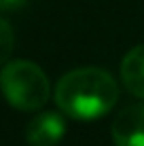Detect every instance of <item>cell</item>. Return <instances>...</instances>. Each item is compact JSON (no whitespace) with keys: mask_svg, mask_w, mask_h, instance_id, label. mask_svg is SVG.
<instances>
[{"mask_svg":"<svg viewBox=\"0 0 144 146\" xmlns=\"http://www.w3.org/2000/svg\"><path fill=\"white\" fill-rule=\"evenodd\" d=\"M0 91L13 108L34 112L44 106L51 95V83L40 66L34 62L17 59L4 64L0 72Z\"/></svg>","mask_w":144,"mask_h":146,"instance_id":"2","label":"cell"},{"mask_svg":"<svg viewBox=\"0 0 144 146\" xmlns=\"http://www.w3.org/2000/svg\"><path fill=\"white\" fill-rule=\"evenodd\" d=\"M68 125L59 112H40L26 125V142L30 146H57L66 138Z\"/></svg>","mask_w":144,"mask_h":146,"instance_id":"3","label":"cell"},{"mask_svg":"<svg viewBox=\"0 0 144 146\" xmlns=\"http://www.w3.org/2000/svg\"><path fill=\"white\" fill-rule=\"evenodd\" d=\"M121 78L127 91L144 100V44L133 47L121 62Z\"/></svg>","mask_w":144,"mask_h":146,"instance_id":"5","label":"cell"},{"mask_svg":"<svg viewBox=\"0 0 144 146\" xmlns=\"http://www.w3.org/2000/svg\"><path fill=\"white\" fill-rule=\"evenodd\" d=\"M13 44H15V34L13 28L9 26L7 19L0 17V66H4L9 59V55L13 51Z\"/></svg>","mask_w":144,"mask_h":146,"instance_id":"6","label":"cell"},{"mask_svg":"<svg viewBox=\"0 0 144 146\" xmlns=\"http://www.w3.org/2000/svg\"><path fill=\"white\" fill-rule=\"evenodd\" d=\"M115 146H144V104L125 106L110 127Z\"/></svg>","mask_w":144,"mask_h":146,"instance_id":"4","label":"cell"},{"mask_svg":"<svg viewBox=\"0 0 144 146\" xmlns=\"http://www.w3.org/2000/svg\"><path fill=\"white\" fill-rule=\"evenodd\" d=\"M117 80L102 68H78L64 74L55 87V104L74 121H98L115 108Z\"/></svg>","mask_w":144,"mask_h":146,"instance_id":"1","label":"cell"},{"mask_svg":"<svg viewBox=\"0 0 144 146\" xmlns=\"http://www.w3.org/2000/svg\"><path fill=\"white\" fill-rule=\"evenodd\" d=\"M28 4V0H0V11L2 13H13L19 11Z\"/></svg>","mask_w":144,"mask_h":146,"instance_id":"7","label":"cell"}]
</instances>
